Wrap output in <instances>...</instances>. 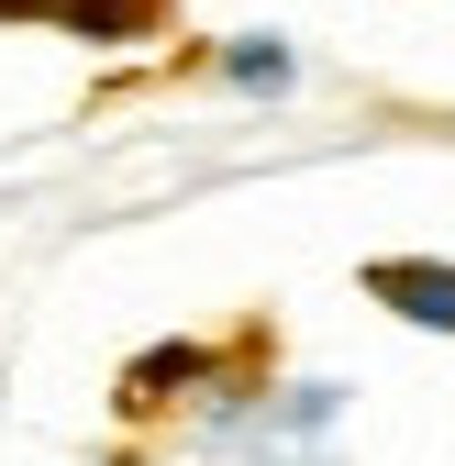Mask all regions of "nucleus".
I'll return each mask as SVG.
<instances>
[{"label": "nucleus", "instance_id": "1", "mask_svg": "<svg viewBox=\"0 0 455 466\" xmlns=\"http://www.w3.org/2000/svg\"><path fill=\"white\" fill-rule=\"evenodd\" d=\"M367 300L400 311V322H422V333H455V267L444 256H378L367 267Z\"/></svg>", "mask_w": 455, "mask_h": 466}, {"label": "nucleus", "instance_id": "2", "mask_svg": "<svg viewBox=\"0 0 455 466\" xmlns=\"http://www.w3.org/2000/svg\"><path fill=\"white\" fill-rule=\"evenodd\" d=\"M222 78H234L245 100H278L300 78V56H289V34H234V45H222Z\"/></svg>", "mask_w": 455, "mask_h": 466}]
</instances>
